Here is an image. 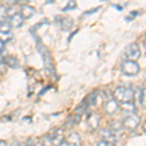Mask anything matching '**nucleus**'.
<instances>
[{"instance_id":"nucleus-22","label":"nucleus","mask_w":146,"mask_h":146,"mask_svg":"<svg viewBox=\"0 0 146 146\" xmlns=\"http://www.w3.org/2000/svg\"><path fill=\"white\" fill-rule=\"evenodd\" d=\"M1 1V4H3L4 6H8V7H12L16 4V0H0Z\"/></svg>"},{"instance_id":"nucleus-14","label":"nucleus","mask_w":146,"mask_h":146,"mask_svg":"<svg viewBox=\"0 0 146 146\" xmlns=\"http://www.w3.org/2000/svg\"><path fill=\"white\" fill-rule=\"evenodd\" d=\"M2 62L11 68H18L19 65H20V62H19L18 58H16L15 56H7L5 58H3Z\"/></svg>"},{"instance_id":"nucleus-10","label":"nucleus","mask_w":146,"mask_h":146,"mask_svg":"<svg viewBox=\"0 0 146 146\" xmlns=\"http://www.w3.org/2000/svg\"><path fill=\"white\" fill-rule=\"evenodd\" d=\"M119 108V105H118V102L114 100V98H110L109 100L106 101L104 105V111L109 115H112L114 114L115 112L118 110Z\"/></svg>"},{"instance_id":"nucleus-7","label":"nucleus","mask_w":146,"mask_h":146,"mask_svg":"<svg viewBox=\"0 0 146 146\" xmlns=\"http://www.w3.org/2000/svg\"><path fill=\"white\" fill-rule=\"evenodd\" d=\"M100 116L96 112H91L87 117V125L91 129H96L100 125Z\"/></svg>"},{"instance_id":"nucleus-9","label":"nucleus","mask_w":146,"mask_h":146,"mask_svg":"<svg viewBox=\"0 0 146 146\" xmlns=\"http://www.w3.org/2000/svg\"><path fill=\"white\" fill-rule=\"evenodd\" d=\"M100 139L114 145L115 135L109 129H101V131H100Z\"/></svg>"},{"instance_id":"nucleus-27","label":"nucleus","mask_w":146,"mask_h":146,"mask_svg":"<svg viewBox=\"0 0 146 146\" xmlns=\"http://www.w3.org/2000/svg\"><path fill=\"white\" fill-rule=\"evenodd\" d=\"M34 146H45V144H44L43 141H38V142L35 143Z\"/></svg>"},{"instance_id":"nucleus-2","label":"nucleus","mask_w":146,"mask_h":146,"mask_svg":"<svg viewBox=\"0 0 146 146\" xmlns=\"http://www.w3.org/2000/svg\"><path fill=\"white\" fill-rule=\"evenodd\" d=\"M38 51H39V53L41 54L42 58H43V62H44V64H45L46 69L48 70L51 74H53L55 68H54V62H53V58H52L51 53L41 42H39Z\"/></svg>"},{"instance_id":"nucleus-6","label":"nucleus","mask_w":146,"mask_h":146,"mask_svg":"<svg viewBox=\"0 0 146 146\" xmlns=\"http://www.w3.org/2000/svg\"><path fill=\"white\" fill-rule=\"evenodd\" d=\"M49 137H50L51 140V144L53 146L60 145L63 141V137H64L63 136V131L60 128L54 129L51 135H49Z\"/></svg>"},{"instance_id":"nucleus-35","label":"nucleus","mask_w":146,"mask_h":146,"mask_svg":"<svg viewBox=\"0 0 146 146\" xmlns=\"http://www.w3.org/2000/svg\"><path fill=\"white\" fill-rule=\"evenodd\" d=\"M0 22H1V21H0Z\"/></svg>"},{"instance_id":"nucleus-28","label":"nucleus","mask_w":146,"mask_h":146,"mask_svg":"<svg viewBox=\"0 0 146 146\" xmlns=\"http://www.w3.org/2000/svg\"><path fill=\"white\" fill-rule=\"evenodd\" d=\"M3 49H4V43H3V42L0 41V54L2 53V51H3Z\"/></svg>"},{"instance_id":"nucleus-20","label":"nucleus","mask_w":146,"mask_h":146,"mask_svg":"<svg viewBox=\"0 0 146 146\" xmlns=\"http://www.w3.org/2000/svg\"><path fill=\"white\" fill-rule=\"evenodd\" d=\"M7 18V8L0 3V21H4Z\"/></svg>"},{"instance_id":"nucleus-29","label":"nucleus","mask_w":146,"mask_h":146,"mask_svg":"<svg viewBox=\"0 0 146 146\" xmlns=\"http://www.w3.org/2000/svg\"><path fill=\"white\" fill-rule=\"evenodd\" d=\"M0 146H7V143L5 140H0Z\"/></svg>"},{"instance_id":"nucleus-17","label":"nucleus","mask_w":146,"mask_h":146,"mask_svg":"<svg viewBox=\"0 0 146 146\" xmlns=\"http://www.w3.org/2000/svg\"><path fill=\"white\" fill-rule=\"evenodd\" d=\"M11 25L8 21L4 20L0 22V31H5V32H10L11 31Z\"/></svg>"},{"instance_id":"nucleus-13","label":"nucleus","mask_w":146,"mask_h":146,"mask_svg":"<svg viewBox=\"0 0 146 146\" xmlns=\"http://www.w3.org/2000/svg\"><path fill=\"white\" fill-rule=\"evenodd\" d=\"M9 19H10V20H9V23H10L11 27H17V28L22 27L23 25V21H25L22 16H21V14H19V13H16L15 15H13Z\"/></svg>"},{"instance_id":"nucleus-18","label":"nucleus","mask_w":146,"mask_h":146,"mask_svg":"<svg viewBox=\"0 0 146 146\" xmlns=\"http://www.w3.org/2000/svg\"><path fill=\"white\" fill-rule=\"evenodd\" d=\"M77 7V3L75 0H69V1L66 3L65 7L62 8V12H66V11H70V10H74L75 8Z\"/></svg>"},{"instance_id":"nucleus-33","label":"nucleus","mask_w":146,"mask_h":146,"mask_svg":"<svg viewBox=\"0 0 146 146\" xmlns=\"http://www.w3.org/2000/svg\"><path fill=\"white\" fill-rule=\"evenodd\" d=\"M47 2H48V3H54V2L56 1V0H46Z\"/></svg>"},{"instance_id":"nucleus-24","label":"nucleus","mask_w":146,"mask_h":146,"mask_svg":"<svg viewBox=\"0 0 146 146\" xmlns=\"http://www.w3.org/2000/svg\"><path fill=\"white\" fill-rule=\"evenodd\" d=\"M10 146H25V143H22L20 141H14L13 143H11Z\"/></svg>"},{"instance_id":"nucleus-30","label":"nucleus","mask_w":146,"mask_h":146,"mask_svg":"<svg viewBox=\"0 0 146 146\" xmlns=\"http://www.w3.org/2000/svg\"><path fill=\"white\" fill-rule=\"evenodd\" d=\"M58 146H68V144H67V142H66V141H64V140H63L62 142L60 143V145H58Z\"/></svg>"},{"instance_id":"nucleus-12","label":"nucleus","mask_w":146,"mask_h":146,"mask_svg":"<svg viewBox=\"0 0 146 146\" xmlns=\"http://www.w3.org/2000/svg\"><path fill=\"white\" fill-rule=\"evenodd\" d=\"M58 23L60 25V27L62 28L63 31H67L70 28L72 27L73 25V20L69 17H65V18H62L58 21Z\"/></svg>"},{"instance_id":"nucleus-25","label":"nucleus","mask_w":146,"mask_h":146,"mask_svg":"<svg viewBox=\"0 0 146 146\" xmlns=\"http://www.w3.org/2000/svg\"><path fill=\"white\" fill-rule=\"evenodd\" d=\"M100 7H98V8L94 9V10H90V12H86L85 13V15H90V14H93V13H96V12H98V10H100Z\"/></svg>"},{"instance_id":"nucleus-34","label":"nucleus","mask_w":146,"mask_h":146,"mask_svg":"<svg viewBox=\"0 0 146 146\" xmlns=\"http://www.w3.org/2000/svg\"><path fill=\"white\" fill-rule=\"evenodd\" d=\"M101 1H105V0H101Z\"/></svg>"},{"instance_id":"nucleus-15","label":"nucleus","mask_w":146,"mask_h":146,"mask_svg":"<svg viewBox=\"0 0 146 146\" xmlns=\"http://www.w3.org/2000/svg\"><path fill=\"white\" fill-rule=\"evenodd\" d=\"M121 109L122 111H124L125 113H129V114H133L135 112L136 108L135 105L133 104V101H129V102H123L121 103Z\"/></svg>"},{"instance_id":"nucleus-32","label":"nucleus","mask_w":146,"mask_h":146,"mask_svg":"<svg viewBox=\"0 0 146 146\" xmlns=\"http://www.w3.org/2000/svg\"><path fill=\"white\" fill-rule=\"evenodd\" d=\"M114 7H115V8H117V9H118L119 11H122V10H123V8H122V7H120V6H117V5H115Z\"/></svg>"},{"instance_id":"nucleus-16","label":"nucleus","mask_w":146,"mask_h":146,"mask_svg":"<svg viewBox=\"0 0 146 146\" xmlns=\"http://www.w3.org/2000/svg\"><path fill=\"white\" fill-rule=\"evenodd\" d=\"M13 38V34L12 32H5V31H0V41L3 42L4 44L10 42Z\"/></svg>"},{"instance_id":"nucleus-4","label":"nucleus","mask_w":146,"mask_h":146,"mask_svg":"<svg viewBox=\"0 0 146 146\" xmlns=\"http://www.w3.org/2000/svg\"><path fill=\"white\" fill-rule=\"evenodd\" d=\"M122 72L127 76H135L139 72V65L136 62L133 60H126L122 63Z\"/></svg>"},{"instance_id":"nucleus-11","label":"nucleus","mask_w":146,"mask_h":146,"mask_svg":"<svg viewBox=\"0 0 146 146\" xmlns=\"http://www.w3.org/2000/svg\"><path fill=\"white\" fill-rule=\"evenodd\" d=\"M68 146H82V140L80 135L77 133H72L67 137Z\"/></svg>"},{"instance_id":"nucleus-3","label":"nucleus","mask_w":146,"mask_h":146,"mask_svg":"<svg viewBox=\"0 0 146 146\" xmlns=\"http://www.w3.org/2000/svg\"><path fill=\"white\" fill-rule=\"evenodd\" d=\"M124 58L127 60H133L136 62L140 58V48L136 43H131L128 45L124 50Z\"/></svg>"},{"instance_id":"nucleus-19","label":"nucleus","mask_w":146,"mask_h":146,"mask_svg":"<svg viewBox=\"0 0 146 146\" xmlns=\"http://www.w3.org/2000/svg\"><path fill=\"white\" fill-rule=\"evenodd\" d=\"M124 127H123V125H122L121 123H114V124H112L111 125V127H110V131H112L113 133H119L120 131H121L122 129H123Z\"/></svg>"},{"instance_id":"nucleus-23","label":"nucleus","mask_w":146,"mask_h":146,"mask_svg":"<svg viewBox=\"0 0 146 146\" xmlns=\"http://www.w3.org/2000/svg\"><path fill=\"white\" fill-rule=\"evenodd\" d=\"M96 146H114V145L110 144V143H108V142H105V141H103V140H100V142H98V144Z\"/></svg>"},{"instance_id":"nucleus-26","label":"nucleus","mask_w":146,"mask_h":146,"mask_svg":"<svg viewBox=\"0 0 146 146\" xmlns=\"http://www.w3.org/2000/svg\"><path fill=\"white\" fill-rule=\"evenodd\" d=\"M16 1L19 2V3H21L22 5H23V4H27V2L29 1V0H16Z\"/></svg>"},{"instance_id":"nucleus-5","label":"nucleus","mask_w":146,"mask_h":146,"mask_svg":"<svg viewBox=\"0 0 146 146\" xmlns=\"http://www.w3.org/2000/svg\"><path fill=\"white\" fill-rule=\"evenodd\" d=\"M139 123H140V117L137 116L135 113H133V114L129 115L128 117H126L124 119L122 125H123L124 128L128 129H133L139 125Z\"/></svg>"},{"instance_id":"nucleus-21","label":"nucleus","mask_w":146,"mask_h":146,"mask_svg":"<svg viewBox=\"0 0 146 146\" xmlns=\"http://www.w3.org/2000/svg\"><path fill=\"white\" fill-rule=\"evenodd\" d=\"M139 102L143 107L146 108V89H143L140 93L139 96Z\"/></svg>"},{"instance_id":"nucleus-1","label":"nucleus","mask_w":146,"mask_h":146,"mask_svg":"<svg viewBox=\"0 0 146 146\" xmlns=\"http://www.w3.org/2000/svg\"><path fill=\"white\" fill-rule=\"evenodd\" d=\"M113 98L117 102H129L135 98V93L131 89L126 87H117L113 93Z\"/></svg>"},{"instance_id":"nucleus-8","label":"nucleus","mask_w":146,"mask_h":146,"mask_svg":"<svg viewBox=\"0 0 146 146\" xmlns=\"http://www.w3.org/2000/svg\"><path fill=\"white\" fill-rule=\"evenodd\" d=\"M35 9L33 7L27 5V4H23V5L21 6V10H20V14L23 17V20H28L31 17H33L35 14Z\"/></svg>"},{"instance_id":"nucleus-31","label":"nucleus","mask_w":146,"mask_h":146,"mask_svg":"<svg viewBox=\"0 0 146 146\" xmlns=\"http://www.w3.org/2000/svg\"><path fill=\"white\" fill-rule=\"evenodd\" d=\"M142 129H143V131L146 133V122H144V124H143V126H142Z\"/></svg>"}]
</instances>
